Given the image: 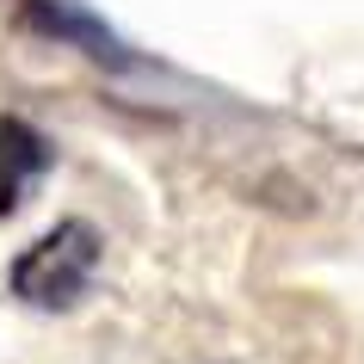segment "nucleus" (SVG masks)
I'll return each mask as SVG.
<instances>
[{"instance_id":"nucleus-1","label":"nucleus","mask_w":364,"mask_h":364,"mask_svg":"<svg viewBox=\"0 0 364 364\" xmlns=\"http://www.w3.org/2000/svg\"><path fill=\"white\" fill-rule=\"evenodd\" d=\"M99 272V235L93 223H56L13 259V296L31 309H75Z\"/></svg>"},{"instance_id":"nucleus-2","label":"nucleus","mask_w":364,"mask_h":364,"mask_svg":"<svg viewBox=\"0 0 364 364\" xmlns=\"http://www.w3.org/2000/svg\"><path fill=\"white\" fill-rule=\"evenodd\" d=\"M25 19L38 25V31H50V38L75 43V50H87L93 62H112V68H124V43L105 31V25L87 13V6H75V0H25Z\"/></svg>"},{"instance_id":"nucleus-3","label":"nucleus","mask_w":364,"mask_h":364,"mask_svg":"<svg viewBox=\"0 0 364 364\" xmlns=\"http://www.w3.org/2000/svg\"><path fill=\"white\" fill-rule=\"evenodd\" d=\"M31 173H43V142L25 124H0V216L19 210Z\"/></svg>"}]
</instances>
